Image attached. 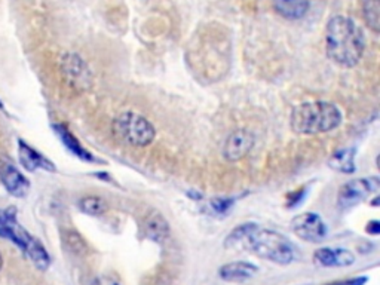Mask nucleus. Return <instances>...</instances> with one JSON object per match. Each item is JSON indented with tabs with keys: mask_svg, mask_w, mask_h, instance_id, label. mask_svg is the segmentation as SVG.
I'll return each instance as SVG.
<instances>
[{
	"mask_svg": "<svg viewBox=\"0 0 380 285\" xmlns=\"http://www.w3.org/2000/svg\"><path fill=\"white\" fill-rule=\"evenodd\" d=\"M227 248H242L264 260L286 266L294 262V245L279 232L263 229L255 223L235 228L225 241Z\"/></svg>",
	"mask_w": 380,
	"mask_h": 285,
	"instance_id": "nucleus-1",
	"label": "nucleus"
},
{
	"mask_svg": "<svg viewBox=\"0 0 380 285\" xmlns=\"http://www.w3.org/2000/svg\"><path fill=\"white\" fill-rule=\"evenodd\" d=\"M366 48L364 33L348 16H333L325 29L327 55L342 67H355Z\"/></svg>",
	"mask_w": 380,
	"mask_h": 285,
	"instance_id": "nucleus-2",
	"label": "nucleus"
},
{
	"mask_svg": "<svg viewBox=\"0 0 380 285\" xmlns=\"http://www.w3.org/2000/svg\"><path fill=\"white\" fill-rule=\"evenodd\" d=\"M342 120V111L333 103L311 101L293 109L290 124L296 134L316 135L333 131L340 126Z\"/></svg>",
	"mask_w": 380,
	"mask_h": 285,
	"instance_id": "nucleus-3",
	"label": "nucleus"
},
{
	"mask_svg": "<svg viewBox=\"0 0 380 285\" xmlns=\"http://www.w3.org/2000/svg\"><path fill=\"white\" fill-rule=\"evenodd\" d=\"M0 235L6 236L14 244L18 245L39 269L45 271L49 266L51 258L45 247L36 238H33L27 230L21 228V224L15 219V208L0 210Z\"/></svg>",
	"mask_w": 380,
	"mask_h": 285,
	"instance_id": "nucleus-4",
	"label": "nucleus"
},
{
	"mask_svg": "<svg viewBox=\"0 0 380 285\" xmlns=\"http://www.w3.org/2000/svg\"><path fill=\"white\" fill-rule=\"evenodd\" d=\"M112 133L116 140L134 148H144L155 140L156 129L149 119L134 111H123L113 119Z\"/></svg>",
	"mask_w": 380,
	"mask_h": 285,
	"instance_id": "nucleus-5",
	"label": "nucleus"
},
{
	"mask_svg": "<svg viewBox=\"0 0 380 285\" xmlns=\"http://www.w3.org/2000/svg\"><path fill=\"white\" fill-rule=\"evenodd\" d=\"M379 187L380 183L377 177L351 180L340 187L338 195V204L343 210L351 208V206L367 200L371 193L377 192Z\"/></svg>",
	"mask_w": 380,
	"mask_h": 285,
	"instance_id": "nucleus-6",
	"label": "nucleus"
},
{
	"mask_svg": "<svg viewBox=\"0 0 380 285\" xmlns=\"http://www.w3.org/2000/svg\"><path fill=\"white\" fill-rule=\"evenodd\" d=\"M291 230L306 243H321L327 236V226L320 215L315 213H303L291 221Z\"/></svg>",
	"mask_w": 380,
	"mask_h": 285,
	"instance_id": "nucleus-7",
	"label": "nucleus"
},
{
	"mask_svg": "<svg viewBox=\"0 0 380 285\" xmlns=\"http://www.w3.org/2000/svg\"><path fill=\"white\" fill-rule=\"evenodd\" d=\"M255 138L254 135L246 131V129H240L233 134L229 135L223 148V157L229 162H238L244 159L246 154L254 148Z\"/></svg>",
	"mask_w": 380,
	"mask_h": 285,
	"instance_id": "nucleus-8",
	"label": "nucleus"
},
{
	"mask_svg": "<svg viewBox=\"0 0 380 285\" xmlns=\"http://www.w3.org/2000/svg\"><path fill=\"white\" fill-rule=\"evenodd\" d=\"M0 181L15 198H23L30 192V183L11 163H0Z\"/></svg>",
	"mask_w": 380,
	"mask_h": 285,
	"instance_id": "nucleus-9",
	"label": "nucleus"
},
{
	"mask_svg": "<svg viewBox=\"0 0 380 285\" xmlns=\"http://www.w3.org/2000/svg\"><path fill=\"white\" fill-rule=\"evenodd\" d=\"M314 262L324 267H346L355 263V256L346 248H320L314 254Z\"/></svg>",
	"mask_w": 380,
	"mask_h": 285,
	"instance_id": "nucleus-10",
	"label": "nucleus"
},
{
	"mask_svg": "<svg viewBox=\"0 0 380 285\" xmlns=\"http://www.w3.org/2000/svg\"><path fill=\"white\" fill-rule=\"evenodd\" d=\"M259 272L257 266L249 262H232L220 267L218 275L220 278L226 282L241 284L251 280L255 273Z\"/></svg>",
	"mask_w": 380,
	"mask_h": 285,
	"instance_id": "nucleus-11",
	"label": "nucleus"
},
{
	"mask_svg": "<svg viewBox=\"0 0 380 285\" xmlns=\"http://www.w3.org/2000/svg\"><path fill=\"white\" fill-rule=\"evenodd\" d=\"M272 3L278 15L291 21L303 18L309 11V0H272Z\"/></svg>",
	"mask_w": 380,
	"mask_h": 285,
	"instance_id": "nucleus-12",
	"label": "nucleus"
},
{
	"mask_svg": "<svg viewBox=\"0 0 380 285\" xmlns=\"http://www.w3.org/2000/svg\"><path fill=\"white\" fill-rule=\"evenodd\" d=\"M20 159L23 165L30 171H34L38 168L47 169V171H55L54 163L49 162L47 158H43L36 150L29 148L24 141H20Z\"/></svg>",
	"mask_w": 380,
	"mask_h": 285,
	"instance_id": "nucleus-13",
	"label": "nucleus"
},
{
	"mask_svg": "<svg viewBox=\"0 0 380 285\" xmlns=\"http://www.w3.org/2000/svg\"><path fill=\"white\" fill-rule=\"evenodd\" d=\"M355 149L346 148L335 152L329 161L330 168L343 172V174H352L355 172Z\"/></svg>",
	"mask_w": 380,
	"mask_h": 285,
	"instance_id": "nucleus-14",
	"label": "nucleus"
},
{
	"mask_svg": "<svg viewBox=\"0 0 380 285\" xmlns=\"http://www.w3.org/2000/svg\"><path fill=\"white\" fill-rule=\"evenodd\" d=\"M54 128H55V131H57L58 137L61 138V141L64 143V146H66V148H67L70 152L75 153L76 157H79V158L84 159V161H95L92 154L82 148L81 143H79V141L76 140L75 135H73L72 133H70L66 126H63V125H55Z\"/></svg>",
	"mask_w": 380,
	"mask_h": 285,
	"instance_id": "nucleus-15",
	"label": "nucleus"
},
{
	"mask_svg": "<svg viewBox=\"0 0 380 285\" xmlns=\"http://www.w3.org/2000/svg\"><path fill=\"white\" fill-rule=\"evenodd\" d=\"M66 73L72 76V79L76 81V85H85L90 81V70H88L85 63L77 55H68L66 59Z\"/></svg>",
	"mask_w": 380,
	"mask_h": 285,
	"instance_id": "nucleus-16",
	"label": "nucleus"
},
{
	"mask_svg": "<svg viewBox=\"0 0 380 285\" xmlns=\"http://www.w3.org/2000/svg\"><path fill=\"white\" fill-rule=\"evenodd\" d=\"M362 16H364L368 27L377 33L380 27L379 0H362Z\"/></svg>",
	"mask_w": 380,
	"mask_h": 285,
	"instance_id": "nucleus-17",
	"label": "nucleus"
},
{
	"mask_svg": "<svg viewBox=\"0 0 380 285\" xmlns=\"http://www.w3.org/2000/svg\"><path fill=\"white\" fill-rule=\"evenodd\" d=\"M146 228H147L149 235L156 241L165 239L168 236V232H170L168 223L164 220L162 215H159V214H153L152 217L147 220Z\"/></svg>",
	"mask_w": 380,
	"mask_h": 285,
	"instance_id": "nucleus-18",
	"label": "nucleus"
},
{
	"mask_svg": "<svg viewBox=\"0 0 380 285\" xmlns=\"http://www.w3.org/2000/svg\"><path fill=\"white\" fill-rule=\"evenodd\" d=\"M79 206L88 215H101L107 210V204L100 196H86L79 202Z\"/></svg>",
	"mask_w": 380,
	"mask_h": 285,
	"instance_id": "nucleus-19",
	"label": "nucleus"
},
{
	"mask_svg": "<svg viewBox=\"0 0 380 285\" xmlns=\"http://www.w3.org/2000/svg\"><path fill=\"white\" fill-rule=\"evenodd\" d=\"M67 241H68V245L73 248V252H81L84 253L85 252V243H84V239L77 235V233H68V236H67Z\"/></svg>",
	"mask_w": 380,
	"mask_h": 285,
	"instance_id": "nucleus-20",
	"label": "nucleus"
},
{
	"mask_svg": "<svg viewBox=\"0 0 380 285\" xmlns=\"http://www.w3.org/2000/svg\"><path fill=\"white\" fill-rule=\"evenodd\" d=\"M232 205H233L232 200H213L211 201V206H213V210L218 214L227 213Z\"/></svg>",
	"mask_w": 380,
	"mask_h": 285,
	"instance_id": "nucleus-21",
	"label": "nucleus"
},
{
	"mask_svg": "<svg viewBox=\"0 0 380 285\" xmlns=\"http://www.w3.org/2000/svg\"><path fill=\"white\" fill-rule=\"evenodd\" d=\"M94 285H121V281L118 280V276L112 273H104L94 281Z\"/></svg>",
	"mask_w": 380,
	"mask_h": 285,
	"instance_id": "nucleus-22",
	"label": "nucleus"
},
{
	"mask_svg": "<svg viewBox=\"0 0 380 285\" xmlns=\"http://www.w3.org/2000/svg\"><path fill=\"white\" fill-rule=\"evenodd\" d=\"M368 281V278L366 276H358V278H351V280H343V281H335L331 284H325V285H364Z\"/></svg>",
	"mask_w": 380,
	"mask_h": 285,
	"instance_id": "nucleus-23",
	"label": "nucleus"
},
{
	"mask_svg": "<svg viewBox=\"0 0 380 285\" xmlns=\"http://www.w3.org/2000/svg\"><path fill=\"white\" fill-rule=\"evenodd\" d=\"M370 235H379L380 233V221L373 220L367 224V229H366Z\"/></svg>",
	"mask_w": 380,
	"mask_h": 285,
	"instance_id": "nucleus-24",
	"label": "nucleus"
},
{
	"mask_svg": "<svg viewBox=\"0 0 380 285\" xmlns=\"http://www.w3.org/2000/svg\"><path fill=\"white\" fill-rule=\"evenodd\" d=\"M2 264H3V260H2V256H0V269H2Z\"/></svg>",
	"mask_w": 380,
	"mask_h": 285,
	"instance_id": "nucleus-25",
	"label": "nucleus"
},
{
	"mask_svg": "<svg viewBox=\"0 0 380 285\" xmlns=\"http://www.w3.org/2000/svg\"><path fill=\"white\" fill-rule=\"evenodd\" d=\"M0 107H2V105H0Z\"/></svg>",
	"mask_w": 380,
	"mask_h": 285,
	"instance_id": "nucleus-26",
	"label": "nucleus"
}]
</instances>
